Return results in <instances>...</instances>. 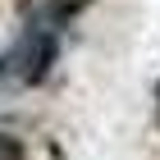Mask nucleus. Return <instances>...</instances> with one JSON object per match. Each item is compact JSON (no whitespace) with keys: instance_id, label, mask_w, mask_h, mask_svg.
Returning a JSON list of instances; mask_svg holds the SVG:
<instances>
[{"instance_id":"1","label":"nucleus","mask_w":160,"mask_h":160,"mask_svg":"<svg viewBox=\"0 0 160 160\" xmlns=\"http://www.w3.org/2000/svg\"><path fill=\"white\" fill-rule=\"evenodd\" d=\"M60 50H64V32L28 18L18 28V37L0 50V92H32V87H41L55 73Z\"/></svg>"},{"instance_id":"2","label":"nucleus","mask_w":160,"mask_h":160,"mask_svg":"<svg viewBox=\"0 0 160 160\" xmlns=\"http://www.w3.org/2000/svg\"><path fill=\"white\" fill-rule=\"evenodd\" d=\"M96 5V0H41L37 9L28 14L32 23H46V28H55V32H64L69 23H78V14H87Z\"/></svg>"},{"instance_id":"3","label":"nucleus","mask_w":160,"mask_h":160,"mask_svg":"<svg viewBox=\"0 0 160 160\" xmlns=\"http://www.w3.org/2000/svg\"><path fill=\"white\" fill-rule=\"evenodd\" d=\"M0 160H28V147H23V137H14L0 128Z\"/></svg>"},{"instance_id":"4","label":"nucleus","mask_w":160,"mask_h":160,"mask_svg":"<svg viewBox=\"0 0 160 160\" xmlns=\"http://www.w3.org/2000/svg\"><path fill=\"white\" fill-rule=\"evenodd\" d=\"M151 96H156V101H151V110H156V133H160V78H156V92H151Z\"/></svg>"},{"instance_id":"5","label":"nucleus","mask_w":160,"mask_h":160,"mask_svg":"<svg viewBox=\"0 0 160 160\" xmlns=\"http://www.w3.org/2000/svg\"><path fill=\"white\" fill-rule=\"evenodd\" d=\"M37 5H41V0H18V9H23V18H28L32 9H37Z\"/></svg>"}]
</instances>
